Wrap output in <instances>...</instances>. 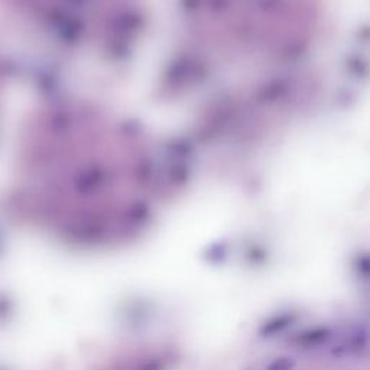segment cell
Segmentation results:
<instances>
[{"instance_id":"1","label":"cell","mask_w":370,"mask_h":370,"mask_svg":"<svg viewBox=\"0 0 370 370\" xmlns=\"http://www.w3.org/2000/svg\"><path fill=\"white\" fill-rule=\"evenodd\" d=\"M164 184L152 143L91 102H53L34 112L20 133L16 201L70 227H133Z\"/></svg>"},{"instance_id":"6","label":"cell","mask_w":370,"mask_h":370,"mask_svg":"<svg viewBox=\"0 0 370 370\" xmlns=\"http://www.w3.org/2000/svg\"><path fill=\"white\" fill-rule=\"evenodd\" d=\"M293 360L289 357H279L269 364L267 370H292Z\"/></svg>"},{"instance_id":"2","label":"cell","mask_w":370,"mask_h":370,"mask_svg":"<svg viewBox=\"0 0 370 370\" xmlns=\"http://www.w3.org/2000/svg\"><path fill=\"white\" fill-rule=\"evenodd\" d=\"M188 41L229 61L288 54L307 37L308 0H178Z\"/></svg>"},{"instance_id":"7","label":"cell","mask_w":370,"mask_h":370,"mask_svg":"<svg viewBox=\"0 0 370 370\" xmlns=\"http://www.w3.org/2000/svg\"><path fill=\"white\" fill-rule=\"evenodd\" d=\"M5 83H6V70L2 61V57H0V103H2V95L5 91Z\"/></svg>"},{"instance_id":"5","label":"cell","mask_w":370,"mask_h":370,"mask_svg":"<svg viewBox=\"0 0 370 370\" xmlns=\"http://www.w3.org/2000/svg\"><path fill=\"white\" fill-rule=\"evenodd\" d=\"M356 267H357V272L360 274V277L370 278V255L360 256L356 262Z\"/></svg>"},{"instance_id":"3","label":"cell","mask_w":370,"mask_h":370,"mask_svg":"<svg viewBox=\"0 0 370 370\" xmlns=\"http://www.w3.org/2000/svg\"><path fill=\"white\" fill-rule=\"evenodd\" d=\"M293 322H295V315L293 314H281L278 317L270 318L269 322H266L262 326V329H260V334L263 337L275 336V334L284 331L286 327H289Z\"/></svg>"},{"instance_id":"4","label":"cell","mask_w":370,"mask_h":370,"mask_svg":"<svg viewBox=\"0 0 370 370\" xmlns=\"http://www.w3.org/2000/svg\"><path fill=\"white\" fill-rule=\"evenodd\" d=\"M330 333L327 329H314L308 330L298 337V343L304 348H314L318 346V344L324 343L329 338Z\"/></svg>"}]
</instances>
